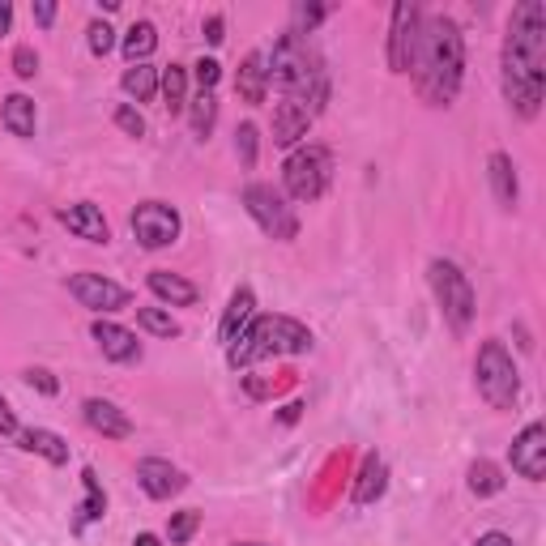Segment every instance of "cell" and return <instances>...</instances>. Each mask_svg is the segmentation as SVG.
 I'll list each match as a JSON object with an SVG mask.
<instances>
[{
  "mask_svg": "<svg viewBox=\"0 0 546 546\" xmlns=\"http://www.w3.org/2000/svg\"><path fill=\"white\" fill-rule=\"evenodd\" d=\"M500 82L504 99L517 116L534 120L542 111L546 90V9L538 0H521L508 18L504 52H500Z\"/></svg>",
  "mask_w": 546,
  "mask_h": 546,
  "instance_id": "obj_1",
  "label": "cell"
},
{
  "mask_svg": "<svg viewBox=\"0 0 546 546\" xmlns=\"http://www.w3.org/2000/svg\"><path fill=\"white\" fill-rule=\"evenodd\" d=\"M414 90L423 94L431 107H448L461 94L465 82V39L461 26L448 13H423L419 39H414L410 56Z\"/></svg>",
  "mask_w": 546,
  "mask_h": 546,
  "instance_id": "obj_2",
  "label": "cell"
},
{
  "mask_svg": "<svg viewBox=\"0 0 546 546\" xmlns=\"http://www.w3.org/2000/svg\"><path fill=\"white\" fill-rule=\"evenodd\" d=\"M265 69H269V82L282 90V99L299 103L303 111H312V120L325 111L329 103V69L320 52L312 47V39L303 35H278L273 43V56H265Z\"/></svg>",
  "mask_w": 546,
  "mask_h": 546,
  "instance_id": "obj_3",
  "label": "cell"
},
{
  "mask_svg": "<svg viewBox=\"0 0 546 546\" xmlns=\"http://www.w3.org/2000/svg\"><path fill=\"white\" fill-rule=\"evenodd\" d=\"M316 346L312 329L295 316H252V325L227 346V363L235 367H252L261 359H278V355H308Z\"/></svg>",
  "mask_w": 546,
  "mask_h": 546,
  "instance_id": "obj_4",
  "label": "cell"
},
{
  "mask_svg": "<svg viewBox=\"0 0 546 546\" xmlns=\"http://www.w3.org/2000/svg\"><path fill=\"white\" fill-rule=\"evenodd\" d=\"M474 389L491 410H512L521 401V372L500 337H487L474 359Z\"/></svg>",
  "mask_w": 546,
  "mask_h": 546,
  "instance_id": "obj_5",
  "label": "cell"
},
{
  "mask_svg": "<svg viewBox=\"0 0 546 546\" xmlns=\"http://www.w3.org/2000/svg\"><path fill=\"white\" fill-rule=\"evenodd\" d=\"M427 282H431V291H436L440 316L448 320V329L470 333V325H474V286H470V278H465L453 261L436 256V261L427 265Z\"/></svg>",
  "mask_w": 546,
  "mask_h": 546,
  "instance_id": "obj_6",
  "label": "cell"
},
{
  "mask_svg": "<svg viewBox=\"0 0 546 546\" xmlns=\"http://www.w3.org/2000/svg\"><path fill=\"white\" fill-rule=\"evenodd\" d=\"M333 180V154L325 146H299L291 150L282 167V184H286V197L291 201H320L325 197V188Z\"/></svg>",
  "mask_w": 546,
  "mask_h": 546,
  "instance_id": "obj_7",
  "label": "cell"
},
{
  "mask_svg": "<svg viewBox=\"0 0 546 546\" xmlns=\"http://www.w3.org/2000/svg\"><path fill=\"white\" fill-rule=\"evenodd\" d=\"M244 210L252 214L256 227H261L269 239H278V244H291V239L299 235L295 205L286 201V192H278L273 184L252 180V184L244 188Z\"/></svg>",
  "mask_w": 546,
  "mask_h": 546,
  "instance_id": "obj_8",
  "label": "cell"
},
{
  "mask_svg": "<svg viewBox=\"0 0 546 546\" xmlns=\"http://www.w3.org/2000/svg\"><path fill=\"white\" fill-rule=\"evenodd\" d=\"M128 227H133V235H137L141 248L158 252V248H171L175 239H180L184 218H180V210H175V205H167V201H141L137 210H133V218H128Z\"/></svg>",
  "mask_w": 546,
  "mask_h": 546,
  "instance_id": "obj_9",
  "label": "cell"
},
{
  "mask_svg": "<svg viewBox=\"0 0 546 546\" xmlns=\"http://www.w3.org/2000/svg\"><path fill=\"white\" fill-rule=\"evenodd\" d=\"M69 295L82 303V308L99 312V316L120 312V308H128V299H133L120 282L103 278V273H73V278H69Z\"/></svg>",
  "mask_w": 546,
  "mask_h": 546,
  "instance_id": "obj_10",
  "label": "cell"
},
{
  "mask_svg": "<svg viewBox=\"0 0 546 546\" xmlns=\"http://www.w3.org/2000/svg\"><path fill=\"white\" fill-rule=\"evenodd\" d=\"M419 22L423 9L410 5V0H397L393 5V26H389V69L393 73H410V56H414V39H419Z\"/></svg>",
  "mask_w": 546,
  "mask_h": 546,
  "instance_id": "obj_11",
  "label": "cell"
},
{
  "mask_svg": "<svg viewBox=\"0 0 546 546\" xmlns=\"http://www.w3.org/2000/svg\"><path fill=\"white\" fill-rule=\"evenodd\" d=\"M512 470H517L525 483H542L546 478V427L542 423H529L517 440H512Z\"/></svg>",
  "mask_w": 546,
  "mask_h": 546,
  "instance_id": "obj_12",
  "label": "cell"
},
{
  "mask_svg": "<svg viewBox=\"0 0 546 546\" xmlns=\"http://www.w3.org/2000/svg\"><path fill=\"white\" fill-rule=\"evenodd\" d=\"M137 483L150 500H171V495H180L188 487V474L163 457H141L137 461Z\"/></svg>",
  "mask_w": 546,
  "mask_h": 546,
  "instance_id": "obj_13",
  "label": "cell"
},
{
  "mask_svg": "<svg viewBox=\"0 0 546 546\" xmlns=\"http://www.w3.org/2000/svg\"><path fill=\"white\" fill-rule=\"evenodd\" d=\"M56 218L69 227L77 239H86V244H107L111 239V227H107V218L103 210L94 201H77V205H64V210H56Z\"/></svg>",
  "mask_w": 546,
  "mask_h": 546,
  "instance_id": "obj_14",
  "label": "cell"
},
{
  "mask_svg": "<svg viewBox=\"0 0 546 546\" xmlns=\"http://www.w3.org/2000/svg\"><path fill=\"white\" fill-rule=\"evenodd\" d=\"M90 337L99 342L103 359H111V363H137V359H141L137 333L124 329V325H111V320H94V325H90Z\"/></svg>",
  "mask_w": 546,
  "mask_h": 546,
  "instance_id": "obj_15",
  "label": "cell"
},
{
  "mask_svg": "<svg viewBox=\"0 0 546 546\" xmlns=\"http://www.w3.org/2000/svg\"><path fill=\"white\" fill-rule=\"evenodd\" d=\"M82 414H86L90 431H99V436H107V440H128V436H133V419H128V414L116 406V401L86 397Z\"/></svg>",
  "mask_w": 546,
  "mask_h": 546,
  "instance_id": "obj_16",
  "label": "cell"
},
{
  "mask_svg": "<svg viewBox=\"0 0 546 546\" xmlns=\"http://www.w3.org/2000/svg\"><path fill=\"white\" fill-rule=\"evenodd\" d=\"M487 180H491V197L500 210H517V201H521V180H517V163L504 154V150H495L487 158Z\"/></svg>",
  "mask_w": 546,
  "mask_h": 546,
  "instance_id": "obj_17",
  "label": "cell"
},
{
  "mask_svg": "<svg viewBox=\"0 0 546 546\" xmlns=\"http://www.w3.org/2000/svg\"><path fill=\"white\" fill-rule=\"evenodd\" d=\"M308 128H312V111H303L299 103L282 99L278 107H273V146L295 150L299 141L308 137Z\"/></svg>",
  "mask_w": 546,
  "mask_h": 546,
  "instance_id": "obj_18",
  "label": "cell"
},
{
  "mask_svg": "<svg viewBox=\"0 0 546 546\" xmlns=\"http://www.w3.org/2000/svg\"><path fill=\"white\" fill-rule=\"evenodd\" d=\"M252 316H256V291H252V286H235V295H231V303H227V312H222V325H218L222 346H231L235 337L252 325Z\"/></svg>",
  "mask_w": 546,
  "mask_h": 546,
  "instance_id": "obj_19",
  "label": "cell"
},
{
  "mask_svg": "<svg viewBox=\"0 0 546 546\" xmlns=\"http://www.w3.org/2000/svg\"><path fill=\"white\" fill-rule=\"evenodd\" d=\"M146 286H150V295H158L163 303H171V308H192V303H197V295H201L188 278H180V273H171V269H150Z\"/></svg>",
  "mask_w": 546,
  "mask_h": 546,
  "instance_id": "obj_20",
  "label": "cell"
},
{
  "mask_svg": "<svg viewBox=\"0 0 546 546\" xmlns=\"http://www.w3.org/2000/svg\"><path fill=\"white\" fill-rule=\"evenodd\" d=\"M384 491H389V465H384L376 453H367L363 465H359V478H355V491H350V500H355L359 508H367V504H376Z\"/></svg>",
  "mask_w": 546,
  "mask_h": 546,
  "instance_id": "obj_21",
  "label": "cell"
},
{
  "mask_svg": "<svg viewBox=\"0 0 546 546\" xmlns=\"http://www.w3.org/2000/svg\"><path fill=\"white\" fill-rule=\"evenodd\" d=\"M235 90H239V99L244 103H265V94H269V69H265V52H248L244 64H239V73H235Z\"/></svg>",
  "mask_w": 546,
  "mask_h": 546,
  "instance_id": "obj_22",
  "label": "cell"
},
{
  "mask_svg": "<svg viewBox=\"0 0 546 546\" xmlns=\"http://www.w3.org/2000/svg\"><path fill=\"white\" fill-rule=\"evenodd\" d=\"M82 504H77V517H73V534H82L86 525H94V521H103V512H107V491H103V483H99V474L90 470H82Z\"/></svg>",
  "mask_w": 546,
  "mask_h": 546,
  "instance_id": "obj_23",
  "label": "cell"
},
{
  "mask_svg": "<svg viewBox=\"0 0 546 546\" xmlns=\"http://www.w3.org/2000/svg\"><path fill=\"white\" fill-rule=\"evenodd\" d=\"M18 444L26 448V453H39L43 461H52V465H69V444H64V436H56V431H47V427L18 431Z\"/></svg>",
  "mask_w": 546,
  "mask_h": 546,
  "instance_id": "obj_24",
  "label": "cell"
},
{
  "mask_svg": "<svg viewBox=\"0 0 546 546\" xmlns=\"http://www.w3.org/2000/svg\"><path fill=\"white\" fill-rule=\"evenodd\" d=\"M0 120H5V128L13 137H35V99H26V94H9L5 103H0Z\"/></svg>",
  "mask_w": 546,
  "mask_h": 546,
  "instance_id": "obj_25",
  "label": "cell"
},
{
  "mask_svg": "<svg viewBox=\"0 0 546 546\" xmlns=\"http://www.w3.org/2000/svg\"><path fill=\"white\" fill-rule=\"evenodd\" d=\"M158 94H163V107L171 111V116H180V111H188V69L184 64H167L163 73H158Z\"/></svg>",
  "mask_w": 546,
  "mask_h": 546,
  "instance_id": "obj_26",
  "label": "cell"
},
{
  "mask_svg": "<svg viewBox=\"0 0 546 546\" xmlns=\"http://www.w3.org/2000/svg\"><path fill=\"white\" fill-rule=\"evenodd\" d=\"M120 86H124L128 99L154 103V94H158V69H154V64H128L124 77H120Z\"/></svg>",
  "mask_w": 546,
  "mask_h": 546,
  "instance_id": "obj_27",
  "label": "cell"
},
{
  "mask_svg": "<svg viewBox=\"0 0 546 546\" xmlns=\"http://www.w3.org/2000/svg\"><path fill=\"white\" fill-rule=\"evenodd\" d=\"M470 491L478 495V500H491V495H500V491H504V470H500L495 461L478 457V461L470 465Z\"/></svg>",
  "mask_w": 546,
  "mask_h": 546,
  "instance_id": "obj_28",
  "label": "cell"
},
{
  "mask_svg": "<svg viewBox=\"0 0 546 546\" xmlns=\"http://www.w3.org/2000/svg\"><path fill=\"white\" fill-rule=\"evenodd\" d=\"M158 47V30L154 22H133L124 30V56L133 60V64H146V56Z\"/></svg>",
  "mask_w": 546,
  "mask_h": 546,
  "instance_id": "obj_29",
  "label": "cell"
},
{
  "mask_svg": "<svg viewBox=\"0 0 546 546\" xmlns=\"http://www.w3.org/2000/svg\"><path fill=\"white\" fill-rule=\"evenodd\" d=\"M188 124H192V137L205 141L214 133V124H218V99L214 94H197V99L188 103Z\"/></svg>",
  "mask_w": 546,
  "mask_h": 546,
  "instance_id": "obj_30",
  "label": "cell"
},
{
  "mask_svg": "<svg viewBox=\"0 0 546 546\" xmlns=\"http://www.w3.org/2000/svg\"><path fill=\"white\" fill-rule=\"evenodd\" d=\"M201 529V512L197 508H180V512H171V521H167V542L171 546H184L192 534Z\"/></svg>",
  "mask_w": 546,
  "mask_h": 546,
  "instance_id": "obj_31",
  "label": "cell"
},
{
  "mask_svg": "<svg viewBox=\"0 0 546 546\" xmlns=\"http://www.w3.org/2000/svg\"><path fill=\"white\" fill-rule=\"evenodd\" d=\"M137 325L154 333V337H180V325H175V316L163 312V308H137Z\"/></svg>",
  "mask_w": 546,
  "mask_h": 546,
  "instance_id": "obj_32",
  "label": "cell"
},
{
  "mask_svg": "<svg viewBox=\"0 0 546 546\" xmlns=\"http://www.w3.org/2000/svg\"><path fill=\"white\" fill-rule=\"evenodd\" d=\"M235 154H239V163H244V171L256 167V154H261V128L256 124H239L235 128Z\"/></svg>",
  "mask_w": 546,
  "mask_h": 546,
  "instance_id": "obj_33",
  "label": "cell"
},
{
  "mask_svg": "<svg viewBox=\"0 0 546 546\" xmlns=\"http://www.w3.org/2000/svg\"><path fill=\"white\" fill-rule=\"evenodd\" d=\"M329 5H295V13H291V18H295V26H291V35H303V39H308L312 35V30L320 26V22H325L329 18Z\"/></svg>",
  "mask_w": 546,
  "mask_h": 546,
  "instance_id": "obj_34",
  "label": "cell"
},
{
  "mask_svg": "<svg viewBox=\"0 0 546 546\" xmlns=\"http://www.w3.org/2000/svg\"><path fill=\"white\" fill-rule=\"evenodd\" d=\"M111 120H116V128H120L124 137H146V116H141V111H137L133 103H120V107H116V116H111Z\"/></svg>",
  "mask_w": 546,
  "mask_h": 546,
  "instance_id": "obj_35",
  "label": "cell"
},
{
  "mask_svg": "<svg viewBox=\"0 0 546 546\" xmlns=\"http://www.w3.org/2000/svg\"><path fill=\"white\" fill-rule=\"evenodd\" d=\"M86 43H90V52H94V56H107L111 47H116V30H111V26L99 18V22H90V26H86Z\"/></svg>",
  "mask_w": 546,
  "mask_h": 546,
  "instance_id": "obj_36",
  "label": "cell"
},
{
  "mask_svg": "<svg viewBox=\"0 0 546 546\" xmlns=\"http://www.w3.org/2000/svg\"><path fill=\"white\" fill-rule=\"evenodd\" d=\"M192 77H197V86H201V94H214V86H218V77H222V64H218L214 56H201L197 64H192Z\"/></svg>",
  "mask_w": 546,
  "mask_h": 546,
  "instance_id": "obj_37",
  "label": "cell"
},
{
  "mask_svg": "<svg viewBox=\"0 0 546 546\" xmlns=\"http://www.w3.org/2000/svg\"><path fill=\"white\" fill-rule=\"evenodd\" d=\"M13 73H18L22 77V82H30V77H35L39 73V52H35V47H13Z\"/></svg>",
  "mask_w": 546,
  "mask_h": 546,
  "instance_id": "obj_38",
  "label": "cell"
},
{
  "mask_svg": "<svg viewBox=\"0 0 546 546\" xmlns=\"http://www.w3.org/2000/svg\"><path fill=\"white\" fill-rule=\"evenodd\" d=\"M26 384H30V389H39L43 397H56L60 393V380L47 372V367H26Z\"/></svg>",
  "mask_w": 546,
  "mask_h": 546,
  "instance_id": "obj_39",
  "label": "cell"
},
{
  "mask_svg": "<svg viewBox=\"0 0 546 546\" xmlns=\"http://www.w3.org/2000/svg\"><path fill=\"white\" fill-rule=\"evenodd\" d=\"M205 39H210V47H218L227 39V18H222V13H210V18H205Z\"/></svg>",
  "mask_w": 546,
  "mask_h": 546,
  "instance_id": "obj_40",
  "label": "cell"
},
{
  "mask_svg": "<svg viewBox=\"0 0 546 546\" xmlns=\"http://www.w3.org/2000/svg\"><path fill=\"white\" fill-rule=\"evenodd\" d=\"M18 431H22V427H18V414H13L9 401L0 397V436H18Z\"/></svg>",
  "mask_w": 546,
  "mask_h": 546,
  "instance_id": "obj_41",
  "label": "cell"
},
{
  "mask_svg": "<svg viewBox=\"0 0 546 546\" xmlns=\"http://www.w3.org/2000/svg\"><path fill=\"white\" fill-rule=\"evenodd\" d=\"M30 13H35L39 26H52V22H56V5H52V0H35V5H30Z\"/></svg>",
  "mask_w": 546,
  "mask_h": 546,
  "instance_id": "obj_42",
  "label": "cell"
},
{
  "mask_svg": "<svg viewBox=\"0 0 546 546\" xmlns=\"http://www.w3.org/2000/svg\"><path fill=\"white\" fill-rule=\"evenodd\" d=\"M244 393H248L252 401H265V397L273 393V384H265V380H256V376H244Z\"/></svg>",
  "mask_w": 546,
  "mask_h": 546,
  "instance_id": "obj_43",
  "label": "cell"
},
{
  "mask_svg": "<svg viewBox=\"0 0 546 546\" xmlns=\"http://www.w3.org/2000/svg\"><path fill=\"white\" fill-rule=\"evenodd\" d=\"M474 546H517V542H512L508 534H500V529H491V534H483V538H478Z\"/></svg>",
  "mask_w": 546,
  "mask_h": 546,
  "instance_id": "obj_44",
  "label": "cell"
},
{
  "mask_svg": "<svg viewBox=\"0 0 546 546\" xmlns=\"http://www.w3.org/2000/svg\"><path fill=\"white\" fill-rule=\"evenodd\" d=\"M9 30H13V5L9 0H0V39H5Z\"/></svg>",
  "mask_w": 546,
  "mask_h": 546,
  "instance_id": "obj_45",
  "label": "cell"
},
{
  "mask_svg": "<svg viewBox=\"0 0 546 546\" xmlns=\"http://www.w3.org/2000/svg\"><path fill=\"white\" fill-rule=\"evenodd\" d=\"M299 410H303V401H291V406H286V410L278 414V423H286V427L299 423Z\"/></svg>",
  "mask_w": 546,
  "mask_h": 546,
  "instance_id": "obj_46",
  "label": "cell"
},
{
  "mask_svg": "<svg viewBox=\"0 0 546 546\" xmlns=\"http://www.w3.org/2000/svg\"><path fill=\"white\" fill-rule=\"evenodd\" d=\"M133 546H163V538H158V534H137Z\"/></svg>",
  "mask_w": 546,
  "mask_h": 546,
  "instance_id": "obj_47",
  "label": "cell"
},
{
  "mask_svg": "<svg viewBox=\"0 0 546 546\" xmlns=\"http://www.w3.org/2000/svg\"><path fill=\"white\" fill-rule=\"evenodd\" d=\"M235 546H265V542H235Z\"/></svg>",
  "mask_w": 546,
  "mask_h": 546,
  "instance_id": "obj_48",
  "label": "cell"
}]
</instances>
